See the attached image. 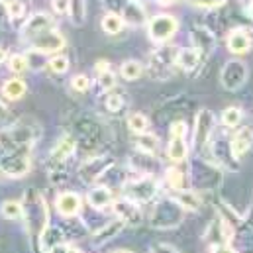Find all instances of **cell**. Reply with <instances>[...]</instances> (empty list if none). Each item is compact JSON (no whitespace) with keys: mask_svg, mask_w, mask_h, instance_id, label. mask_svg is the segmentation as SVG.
<instances>
[{"mask_svg":"<svg viewBox=\"0 0 253 253\" xmlns=\"http://www.w3.org/2000/svg\"><path fill=\"white\" fill-rule=\"evenodd\" d=\"M246 12H248V16L253 20V0H250L248 2V6H246Z\"/></svg>","mask_w":253,"mask_h":253,"instance_id":"53","label":"cell"},{"mask_svg":"<svg viewBox=\"0 0 253 253\" xmlns=\"http://www.w3.org/2000/svg\"><path fill=\"white\" fill-rule=\"evenodd\" d=\"M75 139H77V145H83V147H96L102 139V127L96 120H92L90 116H79L75 120Z\"/></svg>","mask_w":253,"mask_h":253,"instance_id":"12","label":"cell"},{"mask_svg":"<svg viewBox=\"0 0 253 253\" xmlns=\"http://www.w3.org/2000/svg\"><path fill=\"white\" fill-rule=\"evenodd\" d=\"M151 253H181V252L175 246H171V244H155L151 248Z\"/></svg>","mask_w":253,"mask_h":253,"instance_id":"49","label":"cell"},{"mask_svg":"<svg viewBox=\"0 0 253 253\" xmlns=\"http://www.w3.org/2000/svg\"><path fill=\"white\" fill-rule=\"evenodd\" d=\"M190 40H192V47L200 53L202 61H206L216 47V36L206 26H194L190 30Z\"/></svg>","mask_w":253,"mask_h":253,"instance_id":"17","label":"cell"},{"mask_svg":"<svg viewBox=\"0 0 253 253\" xmlns=\"http://www.w3.org/2000/svg\"><path fill=\"white\" fill-rule=\"evenodd\" d=\"M69 16H71V22L73 24H77V26L84 24V18H86V2L84 0H71Z\"/></svg>","mask_w":253,"mask_h":253,"instance_id":"39","label":"cell"},{"mask_svg":"<svg viewBox=\"0 0 253 253\" xmlns=\"http://www.w3.org/2000/svg\"><path fill=\"white\" fill-rule=\"evenodd\" d=\"M26 90H28L26 83L22 79H18V77H12V79L4 81V84H2V94L8 100H20L26 94Z\"/></svg>","mask_w":253,"mask_h":253,"instance_id":"32","label":"cell"},{"mask_svg":"<svg viewBox=\"0 0 253 253\" xmlns=\"http://www.w3.org/2000/svg\"><path fill=\"white\" fill-rule=\"evenodd\" d=\"M120 75L126 81H137L143 75V65L139 63V61H135V59H127L120 67Z\"/></svg>","mask_w":253,"mask_h":253,"instance_id":"37","label":"cell"},{"mask_svg":"<svg viewBox=\"0 0 253 253\" xmlns=\"http://www.w3.org/2000/svg\"><path fill=\"white\" fill-rule=\"evenodd\" d=\"M124 106H126L124 94H120V92H108V94H106V98H104V108H106V112L118 114V112L124 110Z\"/></svg>","mask_w":253,"mask_h":253,"instance_id":"38","label":"cell"},{"mask_svg":"<svg viewBox=\"0 0 253 253\" xmlns=\"http://www.w3.org/2000/svg\"><path fill=\"white\" fill-rule=\"evenodd\" d=\"M208 147H210V151H212V159H210V161H214V163L220 165L222 169H238L240 161L234 157L230 141L218 137V141H210Z\"/></svg>","mask_w":253,"mask_h":253,"instance_id":"18","label":"cell"},{"mask_svg":"<svg viewBox=\"0 0 253 253\" xmlns=\"http://www.w3.org/2000/svg\"><path fill=\"white\" fill-rule=\"evenodd\" d=\"M42 127L34 120H20L18 124L6 127L0 131V149L12 151V149H32L34 143L40 139Z\"/></svg>","mask_w":253,"mask_h":253,"instance_id":"3","label":"cell"},{"mask_svg":"<svg viewBox=\"0 0 253 253\" xmlns=\"http://www.w3.org/2000/svg\"><path fill=\"white\" fill-rule=\"evenodd\" d=\"M8 12H6V4H4V0H0V28L2 26H6L8 24Z\"/></svg>","mask_w":253,"mask_h":253,"instance_id":"51","label":"cell"},{"mask_svg":"<svg viewBox=\"0 0 253 253\" xmlns=\"http://www.w3.org/2000/svg\"><path fill=\"white\" fill-rule=\"evenodd\" d=\"M71 86H73V90H77V92H88V88H90V79H88L86 75H75V77L71 79Z\"/></svg>","mask_w":253,"mask_h":253,"instance_id":"44","label":"cell"},{"mask_svg":"<svg viewBox=\"0 0 253 253\" xmlns=\"http://www.w3.org/2000/svg\"><path fill=\"white\" fill-rule=\"evenodd\" d=\"M114 165V161L106 155H96V157H88L81 163L79 167V179L84 183V185H92V183H98L102 179V175Z\"/></svg>","mask_w":253,"mask_h":253,"instance_id":"13","label":"cell"},{"mask_svg":"<svg viewBox=\"0 0 253 253\" xmlns=\"http://www.w3.org/2000/svg\"><path fill=\"white\" fill-rule=\"evenodd\" d=\"M8 69L14 73V75H22L30 69V59L28 55H22V53H14L8 57Z\"/></svg>","mask_w":253,"mask_h":253,"instance_id":"40","label":"cell"},{"mask_svg":"<svg viewBox=\"0 0 253 253\" xmlns=\"http://www.w3.org/2000/svg\"><path fill=\"white\" fill-rule=\"evenodd\" d=\"M187 214L189 212L173 196H165L153 204L151 216H149V226L155 230H175L185 222Z\"/></svg>","mask_w":253,"mask_h":253,"instance_id":"4","label":"cell"},{"mask_svg":"<svg viewBox=\"0 0 253 253\" xmlns=\"http://www.w3.org/2000/svg\"><path fill=\"white\" fill-rule=\"evenodd\" d=\"M110 253H133L131 250H114V252H110Z\"/></svg>","mask_w":253,"mask_h":253,"instance_id":"55","label":"cell"},{"mask_svg":"<svg viewBox=\"0 0 253 253\" xmlns=\"http://www.w3.org/2000/svg\"><path fill=\"white\" fill-rule=\"evenodd\" d=\"M22 220L28 236L34 242V250L40 253V240L49 224V204L38 189H28L22 196Z\"/></svg>","mask_w":253,"mask_h":253,"instance_id":"1","label":"cell"},{"mask_svg":"<svg viewBox=\"0 0 253 253\" xmlns=\"http://www.w3.org/2000/svg\"><path fill=\"white\" fill-rule=\"evenodd\" d=\"M161 4H173V2H181V0H159Z\"/></svg>","mask_w":253,"mask_h":253,"instance_id":"56","label":"cell"},{"mask_svg":"<svg viewBox=\"0 0 253 253\" xmlns=\"http://www.w3.org/2000/svg\"><path fill=\"white\" fill-rule=\"evenodd\" d=\"M94 71H96V75H98V84H100V88L102 90H112L114 86H116V77H114V73H112V69H110V63H106V61H98V63L94 65Z\"/></svg>","mask_w":253,"mask_h":253,"instance_id":"33","label":"cell"},{"mask_svg":"<svg viewBox=\"0 0 253 253\" xmlns=\"http://www.w3.org/2000/svg\"><path fill=\"white\" fill-rule=\"evenodd\" d=\"M187 133H189V126L185 120H177L169 127V137H187Z\"/></svg>","mask_w":253,"mask_h":253,"instance_id":"45","label":"cell"},{"mask_svg":"<svg viewBox=\"0 0 253 253\" xmlns=\"http://www.w3.org/2000/svg\"><path fill=\"white\" fill-rule=\"evenodd\" d=\"M47 253H81V250L77 248V246H73V244H59V246H55V248H51Z\"/></svg>","mask_w":253,"mask_h":253,"instance_id":"47","label":"cell"},{"mask_svg":"<svg viewBox=\"0 0 253 253\" xmlns=\"http://www.w3.org/2000/svg\"><path fill=\"white\" fill-rule=\"evenodd\" d=\"M32 169V155L30 149H12L2 151L0 155V173L10 179H22Z\"/></svg>","mask_w":253,"mask_h":253,"instance_id":"7","label":"cell"},{"mask_svg":"<svg viewBox=\"0 0 253 253\" xmlns=\"http://www.w3.org/2000/svg\"><path fill=\"white\" fill-rule=\"evenodd\" d=\"M127 127H129L133 133H143V131H147V127H149V120H147L145 114L133 112V114L127 116Z\"/></svg>","mask_w":253,"mask_h":253,"instance_id":"41","label":"cell"},{"mask_svg":"<svg viewBox=\"0 0 253 253\" xmlns=\"http://www.w3.org/2000/svg\"><path fill=\"white\" fill-rule=\"evenodd\" d=\"M0 216L4 220H22V202L20 200H4L0 206Z\"/></svg>","mask_w":253,"mask_h":253,"instance_id":"36","label":"cell"},{"mask_svg":"<svg viewBox=\"0 0 253 253\" xmlns=\"http://www.w3.org/2000/svg\"><path fill=\"white\" fill-rule=\"evenodd\" d=\"M177 55H179V47H171V45H163L159 49H155L149 55V75L153 79L165 81L169 79L173 67H177Z\"/></svg>","mask_w":253,"mask_h":253,"instance_id":"8","label":"cell"},{"mask_svg":"<svg viewBox=\"0 0 253 253\" xmlns=\"http://www.w3.org/2000/svg\"><path fill=\"white\" fill-rule=\"evenodd\" d=\"M124 196L137 202V204H147L159 194V183L151 175H137L133 179H127L124 183Z\"/></svg>","mask_w":253,"mask_h":253,"instance_id":"6","label":"cell"},{"mask_svg":"<svg viewBox=\"0 0 253 253\" xmlns=\"http://www.w3.org/2000/svg\"><path fill=\"white\" fill-rule=\"evenodd\" d=\"M204 63L200 53L194 49V47H185V49H179V55H177V67L185 73H192L196 71L200 65Z\"/></svg>","mask_w":253,"mask_h":253,"instance_id":"27","label":"cell"},{"mask_svg":"<svg viewBox=\"0 0 253 253\" xmlns=\"http://www.w3.org/2000/svg\"><path fill=\"white\" fill-rule=\"evenodd\" d=\"M179 32V20L171 14H157L147 22L149 40L155 43H167Z\"/></svg>","mask_w":253,"mask_h":253,"instance_id":"10","label":"cell"},{"mask_svg":"<svg viewBox=\"0 0 253 253\" xmlns=\"http://www.w3.org/2000/svg\"><path fill=\"white\" fill-rule=\"evenodd\" d=\"M187 175H189L190 189L198 192H214L222 187V181H224L222 167L204 157H196L190 161Z\"/></svg>","mask_w":253,"mask_h":253,"instance_id":"2","label":"cell"},{"mask_svg":"<svg viewBox=\"0 0 253 253\" xmlns=\"http://www.w3.org/2000/svg\"><path fill=\"white\" fill-rule=\"evenodd\" d=\"M53 28H55V20H53L49 14H45V12H36V14H32V16L24 22V26H22V36L28 40V38H32V36L43 34V32L53 30Z\"/></svg>","mask_w":253,"mask_h":253,"instance_id":"20","label":"cell"},{"mask_svg":"<svg viewBox=\"0 0 253 253\" xmlns=\"http://www.w3.org/2000/svg\"><path fill=\"white\" fill-rule=\"evenodd\" d=\"M51 4L57 14H69L71 10V0H51Z\"/></svg>","mask_w":253,"mask_h":253,"instance_id":"48","label":"cell"},{"mask_svg":"<svg viewBox=\"0 0 253 253\" xmlns=\"http://www.w3.org/2000/svg\"><path fill=\"white\" fill-rule=\"evenodd\" d=\"M65 242V232L59 228V226H49L45 232H43V236H42V240H40V252H49L51 248H55V246H59V244H63Z\"/></svg>","mask_w":253,"mask_h":253,"instance_id":"29","label":"cell"},{"mask_svg":"<svg viewBox=\"0 0 253 253\" xmlns=\"http://www.w3.org/2000/svg\"><path fill=\"white\" fill-rule=\"evenodd\" d=\"M230 145H232V153L238 161H242L246 157V153L252 149L253 145V129L252 127H238L236 133L232 135L230 139Z\"/></svg>","mask_w":253,"mask_h":253,"instance_id":"22","label":"cell"},{"mask_svg":"<svg viewBox=\"0 0 253 253\" xmlns=\"http://www.w3.org/2000/svg\"><path fill=\"white\" fill-rule=\"evenodd\" d=\"M102 30H104V34H108V36H118L122 30H124V20H122V16L120 14H116V12H106L104 16H102Z\"/></svg>","mask_w":253,"mask_h":253,"instance_id":"34","label":"cell"},{"mask_svg":"<svg viewBox=\"0 0 253 253\" xmlns=\"http://www.w3.org/2000/svg\"><path fill=\"white\" fill-rule=\"evenodd\" d=\"M167 157L173 163H183L189 157V143L187 137H169V145H167Z\"/></svg>","mask_w":253,"mask_h":253,"instance_id":"28","label":"cell"},{"mask_svg":"<svg viewBox=\"0 0 253 253\" xmlns=\"http://www.w3.org/2000/svg\"><path fill=\"white\" fill-rule=\"evenodd\" d=\"M55 210L65 220L77 218L83 212V198L73 190H63L55 196Z\"/></svg>","mask_w":253,"mask_h":253,"instance_id":"16","label":"cell"},{"mask_svg":"<svg viewBox=\"0 0 253 253\" xmlns=\"http://www.w3.org/2000/svg\"><path fill=\"white\" fill-rule=\"evenodd\" d=\"M248 77H250L248 65L240 61V59H230V61L224 63L222 71H220V84L226 90L236 92L248 83Z\"/></svg>","mask_w":253,"mask_h":253,"instance_id":"11","label":"cell"},{"mask_svg":"<svg viewBox=\"0 0 253 253\" xmlns=\"http://www.w3.org/2000/svg\"><path fill=\"white\" fill-rule=\"evenodd\" d=\"M4 4H6V12H8V18L10 20L24 18V14H26L24 2H20V0H4Z\"/></svg>","mask_w":253,"mask_h":253,"instance_id":"42","label":"cell"},{"mask_svg":"<svg viewBox=\"0 0 253 253\" xmlns=\"http://www.w3.org/2000/svg\"><path fill=\"white\" fill-rule=\"evenodd\" d=\"M86 200H88V206L90 208L104 210V208L112 206L114 194H112V189H108L104 185H96V187H90V190L86 192Z\"/></svg>","mask_w":253,"mask_h":253,"instance_id":"25","label":"cell"},{"mask_svg":"<svg viewBox=\"0 0 253 253\" xmlns=\"http://www.w3.org/2000/svg\"><path fill=\"white\" fill-rule=\"evenodd\" d=\"M214 133H216V116H214L212 110L202 108V110L196 114V120H194V133H192V143H194L196 153H202L204 149H208V145H210Z\"/></svg>","mask_w":253,"mask_h":253,"instance_id":"9","label":"cell"},{"mask_svg":"<svg viewBox=\"0 0 253 253\" xmlns=\"http://www.w3.org/2000/svg\"><path fill=\"white\" fill-rule=\"evenodd\" d=\"M169 196H173L187 212H196V210H200V206H202V196H200L198 190H194V189L171 190Z\"/></svg>","mask_w":253,"mask_h":253,"instance_id":"26","label":"cell"},{"mask_svg":"<svg viewBox=\"0 0 253 253\" xmlns=\"http://www.w3.org/2000/svg\"><path fill=\"white\" fill-rule=\"evenodd\" d=\"M112 212H114L116 218H120L126 226H139V224H141V218H143V214H141V204L129 200L126 196H122V198H118V200L112 202Z\"/></svg>","mask_w":253,"mask_h":253,"instance_id":"15","label":"cell"},{"mask_svg":"<svg viewBox=\"0 0 253 253\" xmlns=\"http://www.w3.org/2000/svg\"><path fill=\"white\" fill-rule=\"evenodd\" d=\"M47 67H49V71H53L55 75H63L69 71V59L61 55V53H57V55H53L49 61H47Z\"/></svg>","mask_w":253,"mask_h":253,"instance_id":"43","label":"cell"},{"mask_svg":"<svg viewBox=\"0 0 253 253\" xmlns=\"http://www.w3.org/2000/svg\"><path fill=\"white\" fill-rule=\"evenodd\" d=\"M135 149L141 151V153L157 155V151H159V137L155 133H149V131L135 133Z\"/></svg>","mask_w":253,"mask_h":253,"instance_id":"30","label":"cell"},{"mask_svg":"<svg viewBox=\"0 0 253 253\" xmlns=\"http://www.w3.org/2000/svg\"><path fill=\"white\" fill-rule=\"evenodd\" d=\"M6 59H8V53H6V49H4V47H0V65L4 63Z\"/></svg>","mask_w":253,"mask_h":253,"instance_id":"54","label":"cell"},{"mask_svg":"<svg viewBox=\"0 0 253 253\" xmlns=\"http://www.w3.org/2000/svg\"><path fill=\"white\" fill-rule=\"evenodd\" d=\"M165 185L169 190H183L189 187V175L177 167L165 171Z\"/></svg>","mask_w":253,"mask_h":253,"instance_id":"31","label":"cell"},{"mask_svg":"<svg viewBox=\"0 0 253 253\" xmlns=\"http://www.w3.org/2000/svg\"><path fill=\"white\" fill-rule=\"evenodd\" d=\"M28 45L36 53H43V55L45 53H57L65 47V38L61 36V32H57L53 28V30H47L43 34L28 38Z\"/></svg>","mask_w":253,"mask_h":253,"instance_id":"14","label":"cell"},{"mask_svg":"<svg viewBox=\"0 0 253 253\" xmlns=\"http://www.w3.org/2000/svg\"><path fill=\"white\" fill-rule=\"evenodd\" d=\"M226 45H228V51H230V53H234V55H244V53L252 51V47H253L252 36H250V32L244 30V28L232 30V32L228 34Z\"/></svg>","mask_w":253,"mask_h":253,"instance_id":"21","label":"cell"},{"mask_svg":"<svg viewBox=\"0 0 253 253\" xmlns=\"http://www.w3.org/2000/svg\"><path fill=\"white\" fill-rule=\"evenodd\" d=\"M187 2L194 8H200V10H212V8L222 6L224 0H187Z\"/></svg>","mask_w":253,"mask_h":253,"instance_id":"46","label":"cell"},{"mask_svg":"<svg viewBox=\"0 0 253 253\" xmlns=\"http://www.w3.org/2000/svg\"><path fill=\"white\" fill-rule=\"evenodd\" d=\"M210 253H240L232 244H222V246H214Z\"/></svg>","mask_w":253,"mask_h":253,"instance_id":"50","label":"cell"},{"mask_svg":"<svg viewBox=\"0 0 253 253\" xmlns=\"http://www.w3.org/2000/svg\"><path fill=\"white\" fill-rule=\"evenodd\" d=\"M126 228V224L120 220V218H116V220H112V222H106V224H102L92 236H90V248H94V250H100V248H104L108 242H112V240H116L120 234H122V230Z\"/></svg>","mask_w":253,"mask_h":253,"instance_id":"19","label":"cell"},{"mask_svg":"<svg viewBox=\"0 0 253 253\" xmlns=\"http://www.w3.org/2000/svg\"><path fill=\"white\" fill-rule=\"evenodd\" d=\"M120 16H122L124 24L131 26V28H139L147 22L145 10H143L141 2H137V0H124V4L120 8Z\"/></svg>","mask_w":253,"mask_h":253,"instance_id":"23","label":"cell"},{"mask_svg":"<svg viewBox=\"0 0 253 253\" xmlns=\"http://www.w3.org/2000/svg\"><path fill=\"white\" fill-rule=\"evenodd\" d=\"M129 165H131L135 175H151V177H155V173L159 169V163H157L155 155L141 153V151H135L129 157Z\"/></svg>","mask_w":253,"mask_h":253,"instance_id":"24","label":"cell"},{"mask_svg":"<svg viewBox=\"0 0 253 253\" xmlns=\"http://www.w3.org/2000/svg\"><path fill=\"white\" fill-rule=\"evenodd\" d=\"M6 114H8V108H6V106H4V102L0 100V120H2V118H6Z\"/></svg>","mask_w":253,"mask_h":253,"instance_id":"52","label":"cell"},{"mask_svg":"<svg viewBox=\"0 0 253 253\" xmlns=\"http://www.w3.org/2000/svg\"><path fill=\"white\" fill-rule=\"evenodd\" d=\"M79 145H77V139L73 133H65L57 139V143L53 145V149L49 151L47 155V161H45V167L49 171V179L59 175V173H67V165L71 163V159L75 157Z\"/></svg>","mask_w":253,"mask_h":253,"instance_id":"5","label":"cell"},{"mask_svg":"<svg viewBox=\"0 0 253 253\" xmlns=\"http://www.w3.org/2000/svg\"><path fill=\"white\" fill-rule=\"evenodd\" d=\"M242 120H244V110H242L240 106H228V108H224V112H222V118H220L222 126L228 127V129L240 127Z\"/></svg>","mask_w":253,"mask_h":253,"instance_id":"35","label":"cell"}]
</instances>
